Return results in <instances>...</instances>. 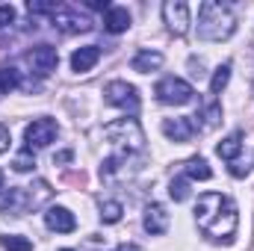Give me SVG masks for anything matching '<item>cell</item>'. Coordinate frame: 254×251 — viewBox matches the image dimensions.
Listing matches in <instances>:
<instances>
[{"label": "cell", "instance_id": "4fadbf2b", "mask_svg": "<svg viewBox=\"0 0 254 251\" xmlns=\"http://www.w3.org/2000/svg\"><path fill=\"white\" fill-rule=\"evenodd\" d=\"M163 133L175 142H190L192 133H195V122L190 116H181V119H166L163 122Z\"/></svg>", "mask_w": 254, "mask_h": 251}, {"label": "cell", "instance_id": "5bb4252c", "mask_svg": "<svg viewBox=\"0 0 254 251\" xmlns=\"http://www.w3.org/2000/svg\"><path fill=\"white\" fill-rule=\"evenodd\" d=\"M98 60H101V48H98V45H86V48H77V51L71 54V68H74L77 74H86V71L95 68Z\"/></svg>", "mask_w": 254, "mask_h": 251}, {"label": "cell", "instance_id": "44dd1931", "mask_svg": "<svg viewBox=\"0 0 254 251\" xmlns=\"http://www.w3.org/2000/svg\"><path fill=\"white\" fill-rule=\"evenodd\" d=\"M228 80H231V65L225 63V65H219V68H216V74H213V80H210V92H213V95H219V92L228 86Z\"/></svg>", "mask_w": 254, "mask_h": 251}, {"label": "cell", "instance_id": "2e32d148", "mask_svg": "<svg viewBox=\"0 0 254 251\" xmlns=\"http://www.w3.org/2000/svg\"><path fill=\"white\" fill-rule=\"evenodd\" d=\"M133 71H139V74H148V71H157L160 65H163V54L160 51H139L136 57H133Z\"/></svg>", "mask_w": 254, "mask_h": 251}, {"label": "cell", "instance_id": "6da1fadb", "mask_svg": "<svg viewBox=\"0 0 254 251\" xmlns=\"http://www.w3.org/2000/svg\"><path fill=\"white\" fill-rule=\"evenodd\" d=\"M195 222H198V228L210 240L231 246L234 243V234H237V225H240L237 204L228 195H222V192H207L195 204Z\"/></svg>", "mask_w": 254, "mask_h": 251}, {"label": "cell", "instance_id": "1f68e13d", "mask_svg": "<svg viewBox=\"0 0 254 251\" xmlns=\"http://www.w3.org/2000/svg\"><path fill=\"white\" fill-rule=\"evenodd\" d=\"M63 251H71V249H63Z\"/></svg>", "mask_w": 254, "mask_h": 251}, {"label": "cell", "instance_id": "f546056e", "mask_svg": "<svg viewBox=\"0 0 254 251\" xmlns=\"http://www.w3.org/2000/svg\"><path fill=\"white\" fill-rule=\"evenodd\" d=\"M116 251H139V249H133V246H122V249H116Z\"/></svg>", "mask_w": 254, "mask_h": 251}, {"label": "cell", "instance_id": "603a6c76", "mask_svg": "<svg viewBox=\"0 0 254 251\" xmlns=\"http://www.w3.org/2000/svg\"><path fill=\"white\" fill-rule=\"evenodd\" d=\"M169 195L175 198V201H187L190 198V178L184 175V178H175L172 184H169Z\"/></svg>", "mask_w": 254, "mask_h": 251}, {"label": "cell", "instance_id": "cb8c5ba5", "mask_svg": "<svg viewBox=\"0 0 254 251\" xmlns=\"http://www.w3.org/2000/svg\"><path fill=\"white\" fill-rule=\"evenodd\" d=\"M36 166V157H33V151H24V154H18L15 160H12V169L15 172H30Z\"/></svg>", "mask_w": 254, "mask_h": 251}, {"label": "cell", "instance_id": "30bf717a", "mask_svg": "<svg viewBox=\"0 0 254 251\" xmlns=\"http://www.w3.org/2000/svg\"><path fill=\"white\" fill-rule=\"evenodd\" d=\"M27 60H30V65H33V71L42 74V77H48V74L57 71V65H60V57H57V51H54L51 45H39V48H33V51L27 54Z\"/></svg>", "mask_w": 254, "mask_h": 251}, {"label": "cell", "instance_id": "ba28073f", "mask_svg": "<svg viewBox=\"0 0 254 251\" xmlns=\"http://www.w3.org/2000/svg\"><path fill=\"white\" fill-rule=\"evenodd\" d=\"M33 204H36V198H33V192H30V189L12 187L6 195H3V204H0V210H3L6 216H21V213H27Z\"/></svg>", "mask_w": 254, "mask_h": 251}, {"label": "cell", "instance_id": "9c48e42d", "mask_svg": "<svg viewBox=\"0 0 254 251\" xmlns=\"http://www.w3.org/2000/svg\"><path fill=\"white\" fill-rule=\"evenodd\" d=\"M54 27H60L63 33H86L92 24H89V18L77 15L71 6H57L54 9Z\"/></svg>", "mask_w": 254, "mask_h": 251}, {"label": "cell", "instance_id": "4dcf8cb0", "mask_svg": "<svg viewBox=\"0 0 254 251\" xmlns=\"http://www.w3.org/2000/svg\"><path fill=\"white\" fill-rule=\"evenodd\" d=\"M3 184H6V178H3V172H0V192H3Z\"/></svg>", "mask_w": 254, "mask_h": 251}, {"label": "cell", "instance_id": "7402d4cb", "mask_svg": "<svg viewBox=\"0 0 254 251\" xmlns=\"http://www.w3.org/2000/svg\"><path fill=\"white\" fill-rule=\"evenodd\" d=\"M0 246H3L6 251H33V243H30L27 237H15V234L0 237Z\"/></svg>", "mask_w": 254, "mask_h": 251}, {"label": "cell", "instance_id": "f1b7e54d", "mask_svg": "<svg viewBox=\"0 0 254 251\" xmlns=\"http://www.w3.org/2000/svg\"><path fill=\"white\" fill-rule=\"evenodd\" d=\"M68 160H71V151H63V154L54 157V163H68Z\"/></svg>", "mask_w": 254, "mask_h": 251}, {"label": "cell", "instance_id": "8992f818", "mask_svg": "<svg viewBox=\"0 0 254 251\" xmlns=\"http://www.w3.org/2000/svg\"><path fill=\"white\" fill-rule=\"evenodd\" d=\"M60 127L54 119H36L33 125H27L24 130V139H27V151H39V148H48L54 139H57Z\"/></svg>", "mask_w": 254, "mask_h": 251}, {"label": "cell", "instance_id": "ac0fdd59", "mask_svg": "<svg viewBox=\"0 0 254 251\" xmlns=\"http://www.w3.org/2000/svg\"><path fill=\"white\" fill-rule=\"evenodd\" d=\"M184 172H187L190 181H210V178H213V169H210V163H207L204 157H192V160H187Z\"/></svg>", "mask_w": 254, "mask_h": 251}, {"label": "cell", "instance_id": "484cf974", "mask_svg": "<svg viewBox=\"0 0 254 251\" xmlns=\"http://www.w3.org/2000/svg\"><path fill=\"white\" fill-rule=\"evenodd\" d=\"M9 142H12V136H9V127L0 125V154H3V151H9Z\"/></svg>", "mask_w": 254, "mask_h": 251}, {"label": "cell", "instance_id": "7c38bea8", "mask_svg": "<svg viewBox=\"0 0 254 251\" xmlns=\"http://www.w3.org/2000/svg\"><path fill=\"white\" fill-rule=\"evenodd\" d=\"M45 225H48L51 231H57V234H71V231L77 228V219H74V213L65 210V207H51V210L45 213Z\"/></svg>", "mask_w": 254, "mask_h": 251}, {"label": "cell", "instance_id": "7a4b0ae2", "mask_svg": "<svg viewBox=\"0 0 254 251\" xmlns=\"http://www.w3.org/2000/svg\"><path fill=\"white\" fill-rule=\"evenodd\" d=\"M237 30V18L231 12V6L216 3V0H204L198 6V39L204 42H222Z\"/></svg>", "mask_w": 254, "mask_h": 251}, {"label": "cell", "instance_id": "4316f807", "mask_svg": "<svg viewBox=\"0 0 254 251\" xmlns=\"http://www.w3.org/2000/svg\"><path fill=\"white\" fill-rule=\"evenodd\" d=\"M249 169H252V166H243V163H237V160L231 163V175H234V178H246Z\"/></svg>", "mask_w": 254, "mask_h": 251}, {"label": "cell", "instance_id": "d4e9b609", "mask_svg": "<svg viewBox=\"0 0 254 251\" xmlns=\"http://www.w3.org/2000/svg\"><path fill=\"white\" fill-rule=\"evenodd\" d=\"M12 21H15V9H12L9 3H3V6H0V27H9Z\"/></svg>", "mask_w": 254, "mask_h": 251}, {"label": "cell", "instance_id": "83f0119b", "mask_svg": "<svg viewBox=\"0 0 254 251\" xmlns=\"http://www.w3.org/2000/svg\"><path fill=\"white\" fill-rule=\"evenodd\" d=\"M86 6H89V9H98V12H101V9H104V12H110V3H107V0H89Z\"/></svg>", "mask_w": 254, "mask_h": 251}, {"label": "cell", "instance_id": "8fae6325", "mask_svg": "<svg viewBox=\"0 0 254 251\" xmlns=\"http://www.w3.org/2000/svg\"><path fill=\"white\" fill-rule=\"evenodd\" d=\"M142 225H145V231H148L151 237L166 234V231H169V213H166V207H163V204H148Z\"/></svg>", "mask_w": 254, "mask_h": 251}, {"label": "cell", "instance_id": "d6986e66", "mask_svg": "<svg viewBox=\"0 0 254 251\" xmlns=\"http://www.w3.org/2000/svg\"><path fill=\"white\" fill-rule=\"evenodd\" d=\"M122 213H125V207H122L119 201H104V204H101V222H104V225L122 222Z\"/></svg>", "mask_w": 254, "mask_h": 251}, {"label": "cell", "instance_id": "5b68a950", "mask_svg": "<svg viewBox=\"0 0 254 251\" xmlns=\"http://www.w3.org/2000/svg\"><path fill=\"white\" fill-rule=\"evenodd\" d=\"M104 95H107V104L125 110V113H130V116L139 113V92H136L133 83H127V80H113V83L107 86Z\"/></svg>", "mask_w": 254, "mask_h": 251}, {"label": "cell", "instance_id": "52a82bcc", "mask_svg": "<svg viewBox=\"0 0 254 251\" xmlns=\"http://www.w3.org/2000/svg\"><path fill=\"white\" fill-rule=\"evenodd\" d=\"M163 18L175 36H184L190 30V6L184 0H166L163 3Z\"/></svg>", "mask_w": 254, "mask_h": 251}, {"label": "cell", "instance_id": "9a60e30c", "mask_svg": "<svg viewBox=\"0 0 254 251\" xmlns=\"http://www.w3.org/2000/svg\"><path fill=\"white\" fill-rule=\"evenodd\" d=\"M127 27H130V12L125 6H110V12L104 15V30L119 36V33H125Z\"/></svg>", "mask_w": 254, "mask_h": 251}, {"label": "cell", "instance_id": "277c9868", "mask_svg": "<svg viewBox=\"0 0 254 251\" xmlns=\"http://www.w3.org/2000/svg\"><path fill=\"white\" fill-rule=\"evenodd\" d=\"M154 95L163 101V104H172V107H184V104H190L192 101V86L187 80H181V77H163L160 83H157V89H154Z\"/></svg>", "mask_w": 254, "mask_h": 251}, {"label": "cell", "instance_id": "3957f363", "mask_svg": "<svg viewBox=\"0 0 254 251\" xmlns=\"http://www.w3.org/2000/svg\"><path fill=\"white\" fill-rule=\"evenodd\" d=\"M104 136L122 151H142V145H145V133H142L136 119H119V122L107 125Z\"/></svg>", "mask_w": 254, "mask_h": 251}, {"label": "cell", "instance_id": "ffe728a7", "mask_svg": "<svg viewBox=\"0 0 254 251\" xmlns=\"http://www.w3.org/2000/svg\"><path fill=\"white\" fill-rule=\"evenodd\" d=\"M18 83H21V74H18V68H12V65H3V68H0V92L6 95V92L18 89Z\"/></svg>", "mask_w": 254, "mask_h": 251}, {"label": "cell", "instance_id": "e0dca14e", "mask_svg": "<svg viewBox=\"0 0 254 251\" xmlns=\"http://www.w3.org/2000/svg\"><path fill=\"white\" fill-rule=\"evenodd\" d=\"M240 151H243V133H231V136H225L219 145H216V154L222 157V160H237L240 157Z\"/></svg>", "mask_w": 254, "mask_h": 251}]
</instances>
